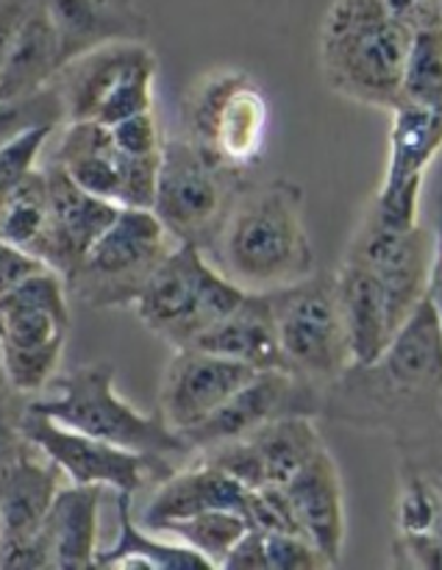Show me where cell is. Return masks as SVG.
I'll use <instances>...</instances> for the list:
<instances>
[{"instance_id":"1","label":"cell","mask_w":442,"mask_h":570,"mask_svg":"<svg viewBox=\"0 0 442 570\" xmlns=\"http://www.w3.org/2000/svg\"><path fill=\"white\" fill-rule=\"evenodd\" d=\"M323 417L367 432H390L399 443L440 426L442 323L429 295L379 360L351 365L328 384Z\"/></svg>"},{"instance_id":"2","label":"cell","mask_w":442,"mask_h":570,"mask_svg":"<svg viewBox=\"0 0 442 570\" xmlns=\"http://www.w3.org/2000/svg\"><path fill=\"white\" fill-rule=\"evenodd\" d=\"M212 256L245 293H276L317 273L304 220V189L287 178L259 187L248 184Z\"/></svg>"},{"instance_id":"3","label":"cell","mask_w":442,"mask_h":570,"mask_svg":"<svg viewBox=\"0 0 442 570\" xmlns=\"http://www.w3.org/2000/svg\"><path fill=\"white\" fill-rule=\"evenodd\" d=\"M412 26L390 0H334L321 26V72L340 98L393 109L404 87Z\"/></svg>"},{"instance_id":"4","label":"cell","mask_w":442,"mask_h":570,"mask_svg":"<svg viewBox=\"0 0 442 570\" xmlns=\"http://www.w3.org/2000/svg\"><path fill=\"white\" fill-rule=\"evenodd\" d=\"M115 373L111 362L78 365L70 373H59L45 393L28 399V406L120 449L167 460H189L193 449L184 434L173 432L159 412L145 415L128 404L115 390Z\"/></svg>"},{"instance_id":"5","label":"cell","mask_w":442,"mask_h":570,"mask_svg":"<svg viewBox=\"0 0 442 570\" xmlns=\"http://www.w3.org/2000/svg\"><path fill=\"white\" fill-rule=\"evenodd\" d=\"M245 295L248 293L239 284L209 262L204 248L178 243L134 301V312L150 334L165 340L170 348H184L232 315Z\"/></svg>"},{"instance_id":"6","label":"cell","mask_w":442,"mask_h":570,"mask_svg":"<svg viewBox=\"0 0 442 570\" xmlns=\"http://www.w3.org/2000/svg\"><path fill=\"white\" fill-rule=\"evenodd\" d=\"M245 187L248 173L217 161L189 137H173L161 148L150 209L178 243H193L212 254Z\"/></svg>"},{"instance_id":"7","label":"cell","mask_w":442,"mask_h":570,"mask_svg":"<svg viewBox=\"0 0 442 570\" xmlns=\"http://www.w3.org/2000/svg\"><path fill=\"white\" fill-rule=\"evenodd\" d=\"M67 332L70 293L50 267L0 298V362L22 399L45 393L59 376Z\"/></svg>"},{"instance_id":"8","label":"cell","mask_w":442,"mask_h":570,"mask_svg":"<svg viewBox=\"0 0 442 570\" xmlns=\"http://www.w3.org/2000/svg\"><path fill=\"white\" fill-rule=\"evenodd\" d=\"M178 239L165 228L154 209L122 206L81 265L65 278L70 298L92 309L134 306L145 284L173 254Z\"/></svg>"},{"instance_id":"9","label":"cell","mask_w":442,"mask_h":570,"mask_svg":"<svg viewBox=\"0 0 442 570\" xmlns=\"http://www.w3.org/2000/svg\"><path fill=\"white\" fill-rule=\"evenodd\" d=\"M271 298L284 367L323 390L337 382L354 365V354L334 273H312Z\"/></svg>"},{"instance_id":"10","label":"cell","mask_w":442,"mask_h":570,"mask_svg":"<svg viewBox=\"0 0 442 570\" xmlns=\"http://www.w3.org/2000/svg\"><path fill=\"white\" fill-rule=\"evenodd\" d=\"M267 98L245 70H215L187 98V137L234 170L248 173L262 159L267 137Z\"/></svg>"},{"instance_id":"11","label":"cell","mask_w":442,"mask_h":570,"mask_svg":"<svg viewBox=\"0 0 442 570\" xmlns=\"http://www.w3.org/2000/svg\"><path fill=\"white\" fill-rule=\"evenodd\" d=\"M20 429L28 443L48 456L67 482L98 484L115 493H139L148 484H161L176 465L167 456L139 454V451L120 449L115 443L76 432L42 412L26 404L20 417Z\"/></svg>"},{"instance_id":"12","label":"cell","mask_w":442,"mask_h":570,"mask_svg":"<svg viewBox=\"0 0 442 570\" xmlns=\"http://www.w3.org/2000/svg\"><path fill=\"white\" fill-rule=\"evenodd\" d=\"M345 256L362 262L379 278L384 298H387L390 317L399 332L406 317L429 295L434 259H438V232L423 223H415L410 228L390 226L367 206Z\"/></svg>"},{"instance_id":"13","label":"cell","mask_w":442,"mask_h":570,"mask_svg":"<svg viewBox=\"0 0 442 570\" xmlns=\"http://www.w3.org/2000/svg\"><path fill=\"white\" fill-rule=\"evenodd\" d=\"M390 115L387 167L371 209L390 226L410 228L421 223L423 181L442 150V111L399 100Z\"/></svg>"},{"instance_id":"14","label":"cell","mask_w":442,"mask_h":570,"mask_svg":"<svg viewBox=\"0 0 442 570\" xmlns=\"http://www.w3.org/2000/svg\"><path fill=\"white\" fill-rule=\"evenodd\" d=\"M323 399H326V390L295 376V373L259 371L215 415L206 417L200 426L184 434V440H187L195 456L198 451L212 449V445L245 438V434L276 421V417H323Z\"/></svg>"},{"instance_id":"15","label":"cell","mask_w":442,"mask_h":570,"mask_svg":"<svg viewBox=\"0 0 442 570\" xmlns=\"http://www.w3.org/2000/svg\"><path fill=\"white\" fill-rule=\"evenodd\" d=\"M106 488L98 484H65L45 515L42 527L26 543L0 554V568H95L98 560L100 501Z\"/></svg>"},{"instance_id":"16","label":"cell","mask_w":442,"mask_h":570,"mask_svg":"<svg viewBox=\"0 0 442 570\" xmlns=\"http://www.w3.org/2000/svg\"><path fill=\"white\" fill-rule=\"evenodd\" d=\"M323 445L326 443L317 432L315 417L289 415L276 417L239 440L198 451L195 456L223 468L245 488L256 490L265 484H284Z\"/></svg>"},{"instance_id":"17","label":"cell","mask_w":442,"mask_h":570,"mask_svg":"<svg viewBox=\"0 0 442 570\" xmlns=\"http://www.w3.org/2000/svg\"><path fill=\"white\" fill-rule=\"evenodd\" d=\"M256 373H259L256 367L209 354L195 345L173 348L165 376H161L159 415L173 432H193Z\"/></svg>"},{"instance_id":"18","label":"cell","mask_w":442,"mask_h":570,"mask_svg":"<svg viewBox=\"0 0 442 570\" xmlns=\"http://www.w3.org/2000/svg\"><path fill=\"white\" fill-rule=\"evenodd\" d=\"M45 176H48L50 217L33 256L67 278L81 265L87 250L98 243L100 234L115 223L122 206L78 187L65 167L53 159L45 165Z\"/></svg>"},{"instance_id":"19","label":"cell","mask_w":442,"mask_h":570,"mask_svg":"<svg viewBox=\"0 0 442 570\" xmlns=\"http://www.w3.org/2000/svg\"><path fill=\"white\" fill-rule=\"evenodd\" d=\"M293 510L298 532L326 554L332 566H340L345 549V490L340 468L328 449L310 456L287 482L282 484Z\"/></svg>"},{"instance_id":"20","label":"cell","mask_w":442,"mask_h":570,"mask_svg":"<svg viewBox=\"0 0 442 570\" xmlns=\"http://www.w3.org/2000/svg\"><path fill=\"white\" fill-rule=\"evenodd\" d=\"M145 65H159L148 39H115L65 61L50 83L65 104L67 122L92 120L111 89Z\"/></svg>"},{"instance_id":"21","label":"cell","mask_w":442,"mask_h":570,"mask_svg":"<svg viewBox=\"0 0 442 570\" xmlns=\"http://www.w3.org/2000/svg\"><path fill=\"white\" fill-rule=\"evenodd\" d=\"M65 473L33 445L0 471V554L39 532Z\"/></svg>"},{"instance_id":"22","label":"cell","mask_w":442,"mask_h":570,"mask_svg":"<svg viewBox=\"0 0 442 570\" xmlns=\"http://www.w3.org/2000/svg\"><path fill=\"white\" fill-rule=\"evenodd\" d=\"M251 488L226 473L223 468L195 456L193 465L176 468L165 482L156 488L154 499L143 512V527L154 532L156 527L178 518L200 515L212 510H232L245 515L248 512Z\"/></svg>"},{"instance_id":"23","label":"cell","mask_w":442,"mask_h":570,"mask_svg":"<svg viewBox=\"0 0 442 570\" xmlns=\"http://www.w3.org/2000/svg\"><path fill=\"white\" fill-rule=\"evenodd\" d=\"M393 566L442 570V488L410 462H401Z\"/></svg>"},{"instance_id":"24","label":"cell","mask_w":442,"mask_h":570,"mask_svg":"<svg viewBox=\"0 0 442 570\" xmlns=\"http://www.w3.org/2000/svg\"><path fill=\"white\" fill-rule=\"evenodd\" d=\"M65 61L115 39H148L150 22L134 0H42Z\"/></svg>"},{"instance_id":"25","label":"cell","mask_w":442,"mask_h":570,"mask_svg":"<svg viewBox=\"0 0 442 570\" xmlns=\"http://www.w3.org/2000/svg\"><path fill=\"white\" fill-rule=\"evenodd\" d=\"M193 345L209 351V354L243 362V365L256 367V371H287L282 345H278L271 293L245 295V301L232 315L206 328Z\"/></svg>"},{"instance_id":"26","label":"cell","mask_w":442,"mask_h":570,"mask_svg":"<svg viewBox=\"0 0 442 570\" xmlns=\"http://www.w3.org/2000/svg\"><path fill=\"white\" fill-rule=\"evenodd\" d=\"M334 278H337L340 306L348 326L354 365L379 360L395 334L382 284L373 276V271L348 256H343V265L334 273Z\"/></svg>"},{"instance_id":"27","label":"cell","mask_w":442,"mask_h":570,"mask_svg":"<svg viewBox=\"0 0 442 570\" xmlns=\"http://www.w3.org/2000/svg\"><path fill=\"white\" fill-rule=\"evenodd\" d=\"M65 65L61 39L42 0H33L14 33L0 70V100H14L48 87Z\"/></svg>"},{"instance_id":"28","label":"cell","mask_w":442,"mask_h":570,"mask_svg":"<svg viewBox=\"0 0 442 570\" xmlns=\"http://www.w3.org/2000/svg\"><path fill=\"white\" fill-rule=\"evenodd\" d=\"M53 161H59L67 176L98 198L120 206L122 198V154L111 139L109 126L95 120L65 122Z\"/></svg>"},{"instance_id":"29","label":"cell","mask_w":442,"mask_h":570,"mask_svg":"<svg viewBox=\"0 0 442 570\" xmlns=\"http://www.w3.org/2000/svg\"><path fill=\"white\" fill-rule=\"evenodd\" d=\"M131 493H117V540L98 551L95 568H148V570H189L215 568L200 551L181 540H159L150 529L134 523Z\"/></svg>"},{"instance_id":"30","label":"cell","mask_w":442,"mask_h":570,"mask_svg":"<svg viewBox=\"0 0 442 570\" xmlns=\"http://www.w3.org/2000/svg\"><path fill=\"white\" fill-rule=\"evenodd\" d=\"M223 568L237 570H317L334 568L323 551L306 538L293 532H262L248 529L243 540L234 546Z\"/></svg>"},{"instance_id":"31","label":"cell","mask_w":442,"mask_h":570,"mask_svg":"<svg viewBox=\"0 0 442 570\" xmlns=\"http://www.w3.org/2000/svg\"><path fill=\"white\" fill-rule=\"evenodd\" d=\"M251 523L248 518L232 510H212L200 512V515L178 518V521H167L154 529V534H165V538L181 540L189 549L200 551L206 560L215 568H223L234 546L248 534Z\"/></svg>"},{"instance_id":"32","label":"cell","mask_w":442,"mask_h":570,"mask_svg":"<svg viewBox=\"0 0 442 570\" xmlns=\"http://www.w3.org/2000/svg\"><path fill=\"white\" fill-rule=\"evenodd\" d=\"M50 217V195L48 176L42 170H33L9 198L0 204V237L3 243L17 245L22 250H37L39 239L45 237Z\"/></svg>"},{"instance_id":"33","label":"cell","mask_w":442,"mask_h":570,"mask_svg":"<svg viewBox=\"0 0 442 570\" xmlns=\"http://www.w3.org/2000/svg\"><path fill=\"white\" fill-rule=\"evenodd\" d=\"M401 100L442 111V20L412 28Z\"/></svg>"},{"instance_id":"34","label":"cell","mask_w":442,"mask_h":570,"mask_svg":"<svg viewBox=\"0 0 442 570\" xmlns=\"http://www.w3.org/2000/svg\"><path fill=\"white\" fill-rule=\"evenodd\" d=\"M65 104L53 83L37 89L31 95H22L14 100H0V145L14 139L17 134L37 126H65Z\"/></svg>"},{"instance_id":"35","label":"cell","mask_w":442,"mask_h":570,"mask_svg":"<svg viewBox=\"0 0 442 570\" xmlns=\"http://www.w3.org/2000/svg\"><path fill=\"white\" fill-rule=\"evenodd\" d=\"M53 134L56 126H37L0 145V204L37 170L39 156Z\"/></svg>"},{"instance_id":"36","label":"cell","mask_w":442,"mask_h":570,"mask_svg":"<svg viewBox=\"0 0 442 570\" xmlns=\"http://www.w3.org/2000/svg\"><path fill=\"white\" fill-rule=\"evenodd\" d=\"M109 131L117 150H122L126 156H134V159L161 156V148H165V139H161L154 111H143V115H134L128 120L115 122V126H109Z\"/></svg>"},{"instance_id":"37","label":"cell","mask_w":442,"mask_h":570,"mask_svg":"<svg viewBox=\"0 0 442 570\" xmlns=\"http://www.w3.org/2000/svg\"><path fill=\"white\" fill-rule=\"evenodd\" d=\"M399 454L401 462L415 465L418 471L426 473L429 479H434L442 488V423L429 434H423V438L399 443Z\"/></svg>"},{"instance_id":"38","label":"cell","mask_w":442,"mask_h":570,"mask_svg":"<svg viewBox=\"0 0 442 570\" xmlns=\"http://www.w3.org/2000/svg\"><path fill=\"white\" fill-rule=\"evenodd\" d=\"M48 271L39 256H33L31 250H22L17 245L0 243V298L9 295L11 289L20 287L22 282H28L37 273Z\"/></svg>"},{"instance_id":"39","label":"cell","mask_w":442,"mask_h":570,"mask_svg":"<svg viewBox=\"0 0 442 570\" xmlns=\"http://www.w3.org/2000/svg\"><path fill=\"white\" fill-rule=\"evenodd\" d=\"M26 404L28 401L0 404V471H3L11 460H17L28 445H31L20 429V417H22V410H26Z\"/></svg>"},{"instance_id":"40","label":"cell","mask_w":442,"mask_h":570,"mask_svg":"<svg viewBox=\"0 0 442 570\" xmlns=\"http://www.w3.org/2000/svg\"><path fill=\"white\" fill-rule=\"evenodd\" d=\"M31 3L33 0H0V70H3V61L9 56L11 42H14L17 28H20Z\"/></svg>"},{"instance_id":"41","label":"cell","mask_w":442,"mask_h":570,"mask_svg":"<svg viewBox=\"0 0 442 570\" xmlns=\"http://www.w3.org/2000/svg\"><path fill=\"white\" fill-rule=\"evenodd\" d=\"M395 14L404 17L412 28L423 26V22L442 20L440 14V0H390Z\"/></svg>"},{"instance_id":"42","label":"cell","mask_w":442,"mask_h":570,"mask_svg":"<svg viewBox=\"0 0 442 570\" xmlns=\"http://www.w3.org/2000/svg\"><path fill=\"white\" fill-rule=\"evenodd\" d=\"M429 301L438 309V317L442 323V226L438 232V259H434V271H432V284H429Z\"/></svg>"},{"instance_id":"43","label":"cell","mask_w":442,"mask_h":570,"mask_svg":"<svg viewBox=\"0 0 442 570\" xmlns=\"http://www.w3.org/2000/svg\"><path fill=\"white\" fill-rule=\"evenodd\" d=\"M17 401H28V399H22V395L11 387L9 376H6L3 371V362H0V404H17Z\"/></svg>"},{"instance_id":"44","label":"cell","mask_w":442,"mask_h":570,"mask_svg":"<svg viewBox=\"0 0 442 570\" xmlns=\"http://www.w3.org/2000/svg\"><path fill=\"white\" fill-rule=\"evenodd\" d=\"M0 243H3V237H0Z\"/></svg>"}]
</instances>
